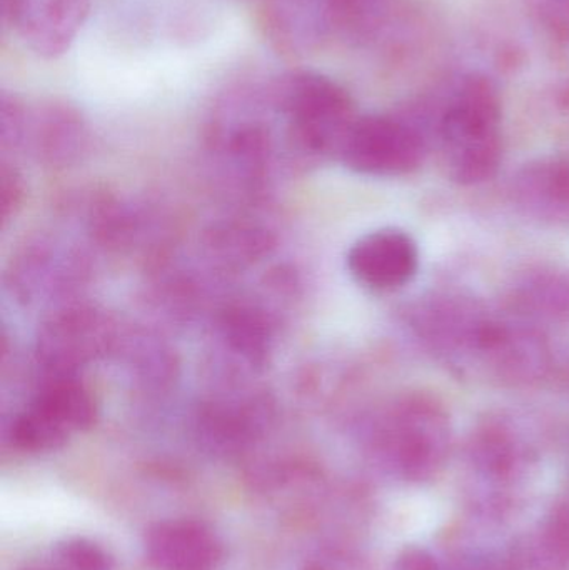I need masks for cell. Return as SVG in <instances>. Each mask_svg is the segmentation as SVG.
<instances>
[{
    "mask_svg": "<svg viewBox=\"0 0 569 570\" xmlns=\"http://www.w3.org/2000/svg\"><path fill=\"white\" fill-rule=\"evenodd\" d=\"M267 99L286 126L287 144L303 156H340L354 124L350 94L330 77L293 70L266 87Z\"/></svg>",
    "mask_w": 569,
    "mask_h": 570,
    "instance_id": "1",
    "label": "cell"
},
{
    "mask_svg": "<svg viewBox=\"0 0 569 570\" xmlns=\"http://www.w3.org/2000/svg\"><path fill=\"white\" fill-rule=\"evenodd\" d=\"M500 104L487 80H471L441 124L448 170L460 184H480L497 174L501 159Z\"/></svg>",
    "mask_w": 569,
    "mask_h": 570,
    "instance_id": "2",
    "label": "cell"
},
{
    "mask_svg": "<svg viewBox=\"0 0 569 570\" xmlns=\"http://www.w3.org/2000/svg\"><path fill=\"white\" fill-rule=\"evenodd\" d=\"M97 417V405L79 379L47 375L32 401L10 422L9 438L19 451L52 452L73 434L89 431Z\"/></svg>",
    "mask_w": 569,
    "mask_h": 570,
    "instance_id": "3",
    "label": "cell"
},
{
    "mask_svg": "<svg viewBox=\"0 0 569 570\" xmlns=\"http://www.w3.org/2000/svg\"><path fill=\"white\" fill-rule=\"evenodd\" d=\"M381 449L401 478H433L443 468L450 449L447 417L433 404L408 402L387 419L381 432Z\"/></svg>",
    "mask_w": 569,
    "mask_h": 570,
    "instance_id": "4",
    "label": "cell"
},
{
    "mask_svg": "<svg viewBox=\"0 0 569 570\" xmlns=\"http://www.w3.org/2000/svg\"><path fill=\"white\" fill-rule=\"evenodd\" d=\"M116 328L104 312L87 305L57 311L40 328L37 361L47 375L76 377L79 368L107 354Z\"/></svg>",
    "mask_w": 569,
    "mask_h": 570,
    "instance_id": "5",
    "label": "cell"
},
{
    "mask_svg": "<svg viewBox=\"0 0 569 570\" xmlns=\"http://www.w3.org/2000/svg\"><path fill=\"white\" fill-rule=\"evenodd\" d=\"M341 159L364 176H403L423 159V140L406 124L390 117L354 120L344 139Z\"/></svg>",
    "mask_w": 569,
    "mask_h": 570,
    "instance_id": "6",
    "label": "cell"
},
{
    "mask_svg": "<svg viewBox=\"0 0 569 570\" xmlns=\"http://www.w3.org/2000/svg\"><path fill=\"white\" fill-rule=\"evenodd\" d=\"M3 19L32 52L57 59L89 17L90 0H2Z\"/></svg>",
    "mask_w": 569,
    "mask_h": 570,
    "instance_id": "7",
    "label": "cell"
},
{
    "mask_svg": "<svg viewBox=\"0 0 569 570\" xmlns=\"http://www.w3.org/2000/svg\"><path fill=\"white\" fill-rule=\"evenodd\" d=\"M144 548L154 570H220L224 564L216 532L193 519L157 522L147 531Z\"/></svg>",
    "mask_w": 569,
    "mask_h": 570,
    "instance_id": "8",
    "label": "cell"
},
{
    "mask_svg": "<svg viewBox=\"0 0 569 570\" xmlns=\"http://www.w3.org/2000/svg\"><path fill=\"white\" fill-rule=\"evenodd\" d=\"M89 129L82 114L63 100H42L27 107L22 142L37 160L66 166L86 153Z\"/></svg>",
    "mask_w": 569,
    "mask_h": 570,
    "instance_id": "9",
    "label": "cell"
},
{
    "mask_svg": "<svg viewBox=\"0 0 569 570\" xmlns=\"http://www.w3.org/2000/svg\"><path fill=\"white\" fill-rule=\"evenodd\" d=\"M418 264L416 244L396 229L366 234L347 254V269L354 279L374 291H393L410 283Z\"/></svg>",
    "mask_w": 569,
    "mask_h": 570,
    "instance_id": "10",
    "label": "cell"
},
{
    "mask_svg": "<svg viewBox=\"0 0 569 570\" xmlns=\"http://www.w3.org/2000/svg\"><path fill=\"white\" fill-rule=\"evenodd\" d=\"M259 23L274 49L306 56L333 27L330 0H264Z\"/></svg>",
    "mask_w": 569,
    "mask_h": 570,
    "instance_id": "11",
    "label": "cell"
},
{
    "mask_svg": "<svg viewBox=\"0 0 569 570\" xmlns=\"http://www.w3.org/2000/svg\"><path fill=\"white\" fill-rule=\"evenodd\" d=\"M86 257L63 244L36 243L27 247L16 267V288L27 301L40 294H56L82 283Z\"/></svg>",
    "mask_w": 569,
    "mask_h": 570,
    "instance_id": "12",
    "label": "cell"
},
{
    "mask_svg": "<svg viewBox=\"0 0 569 570\" xmlns=\"http://www.w3.org/2000/svg\"><path fill=\"white\" fill-rule=\"evenodd\" d=\"M266 402L241 401L210 404L199 417V438L216 452L243 451L263 432Z\"/></svg>",
    "mask_w": 569,
    "mask_h": 570,
    "instance_id": "13",
    "label": "cell"
},
{
    "mask_svg": "<svg viewBox=\"0 0 569 570\" xmlns=\"http://www.w3.org/2000/svg\"><path fill=\"white\" fill-rule=\"evenodd\" d=\"M229 351L239 354L251 365H263L271 352L273 328L263 312L253 307H234L220 324Z\"/></svg>",
    "mask_w": 569,
    "mask_h": 570,
    "instance_id": "14",
    "label": "cell"
},
{
    "mask_svg": "<svg viewBox=\"0 0 569 570\" xmlns=\"http://www.w3.org/2000/svg\"><path fill=\"white\" fill-rule=\"evenodd\" d=\"M269 247V236L264 230L246 224H227L214 230L210 249L230 266L251 263L263 256Z\"/></svg>",
    "mask_w": 569,
    "mask_h": 570,
    "instance_id": "15",
    "label": "cell"
},
{
    "mask_svg": "<svg viewBox=\"0 0 569 570\" xmlns=\"http://www.w3.org/2000/svg\"><path fill=\"white\" fill-rule=\"evenodd\" d=\"M523 194L530 203L561 210L569 207V166L567 164H543L528 170L523 177Z\"/></svg>",
    "mask_w": 569,
    "mask_h": 570,
    "instance_id": "16",
    "label": "cell"
},
{
    "mask_svg": "<svg viewBox=\"0 0 569 570\" xmlns=\"http://www.w3.org/2000/svg\"><path fill=\"white\" fill-rule=\"evenodd\" d=\"M547 541L551 554L557 556L558 561L569 564V505L560 509L548 525Z\"/></svg>",
    "mask_w": 569,
    "mask_h": 570,
    "instance_id": "17",
    "label": "cell"
},
{
    "mask_svg": "<svg viewBox=\"0 0 569 570\" xmlns=\"http://www.w3.org/2000/svg\"><path fill=\"white\" fill-rule=\"evenodd\" d=\"M23 189L22 180L17 176L16 170L2 169V217L3 220L9 219L16 214L17 207L22 203Z\"/></svg>",
    "mask_w": 569,
    "mask_h": 570,
    "instance_id": "18",
    "label": "cell"
},
{
    "mask_svg": "<svg viewBox=\"0 0 569 570\" xmlns=\"http://www.w3.org/2000/svg\"><path fill=\"white\" fill-rule=\"evenodd\" d=\"M23 570H92L79 561L62 542L53 546L46 561L37 562Z\"/></svg>",
    "mask_w": 569,
    "mask_h": 570,
    "instance_id": "19",
    "label": "cell"
},
{
    "mask_svg": "<svg viewBox=\"0 0 569 570\" xmlns=\"http://www.w3.org/2000/svg\"><path fill=\"white\" fill-rule=\"evenodd\" d=\"M356 2H360V0H330L331 13L347 9Z\"/></svg>",
    "mask_w": 569,
    "mask_h": 570,
    "instance_id": "20",
    "label": "cell"
}]
</instances>
